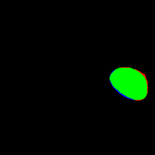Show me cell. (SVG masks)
<instances>
[{
  "label": "cell",
  "instance_id": "1",
  "mask_svg": "<svg viewBox=\"0 0 155 155\" xmlns=\"http://www.w3.org/2000/svg\"><path fill=\"white\" fill-rule=\"evenodd\" d=\"M109 79L114 88L128 97L141 100L147 96V80L135 69L117 68L111 73Z\"/></svg>",
  "mask_w": 155,
  "mask_h": 155
}]
</instances>
